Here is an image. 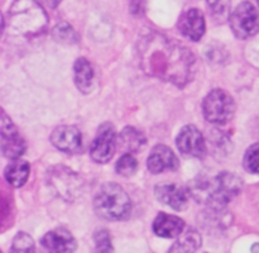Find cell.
Returning a JSON list of instances; mask_svg holds the SVG:
<instances>
[{
    "label": "cell",
    "instance_id": "1",
    "mask_svg": "<svg viewBox=\"0 0 259 253\" xmlns=\"http://www.w3.org/2000/svg\"><path fill=\"white\" fill-rule=\"evenodd\" d=\"M141 67L149 76L184 88L194 75L195 56L186 46L158 32L138 40Z\"/></svg>",
    "mask_w": 259,
    "mask_h": 253
},
{
    "label": "cell",
    "instance_id": "2",
    "mask_svg": "<svg viewBox=\"0 0 259 253\" xmlns=\"http://www.w3.org/2000/svg\"><path fill=\"white\" fill-rule=\"evenodd\" d=\"M242 189V179L238 175L224 171L212 176L199 175L190 184L189 192L200 204L207 205L214 210H222Z\"/></svg>",
    "mask_w": 259,
    "mask_h": 253
},
{
    "label": "cell",
    "instance_id": "3",
    "mask_svg": "<svg viewBox=\"0 0 259 253\" xmlns=\"http://www.w3.org/2000/svg\"><path fill=\"white\" fill-rule=\"evenodd\" d=\"M8 23L15 34L33 37L45 32L48 17L37 0H15L8 13Z\"/></svg>",
    "mask_w": 259,
    "mask_h": 253
},
{
    "label": "cell",
    "instance_id": "4",
    "mask_svg": "<svg viewBox=\"0 0 259 253\" xmlns=\"http://www.w3.org/2000/svg\"><path fill=\"white\" fill-rule=\"evenodd\" d=\"M94 209L103 219L121 220L125 219L131 213L132 202L120 185L106 182L94 197Z\"/></svg>",
    "mask_w": 259,
    "mask_h": 253
},
{
    "label": "cell",
    "instance_id": "5",
    "mask_svg": "<svg viewBox=\"0 0 259 253\" xmlns=\"http://www.w3.org/2000/svg\"><path fill=\"white\" fill-rule=\"evenodd\" d=\"M47 184L53 194L66 201H73L82 194V179L75 171L62 164H57L48 170Z\"/></svg>",
    "mask_w": 259,
    "mask_h": 253
},
{
    "label": "cell",
    "instance_id": "6",
    "mask_svg": "<svg viewBox=\"0 0 259 253\" xmlns=\"http://www.w3.org/2000/svg\"><path fill=\"white\" fill-rule=\"evenodd\" d=\"M202 113L209 123L223 125L230 121L235 113V101L222 89L210 91L202 101Z\"/></svg>",
    "mask_w": 259,
    "mask_h": 253
},
{
    "label": "cell",
    "instance_id": "7",
    "mask_svg": "<svg viewBox=\"0 0 259 253\" xmlns=\"http://www.w3.org/2000/svg\"><path fill=\"white\" fill-rule=\"evenodd\" d=\"M229 22L235 37L248 39L259 30V12L252 3L243 2L233 10Z\"/></svg>",
    "mask_w": 259,
    "mask_h": 253
},
{
    "label": "cell",
    "instance_id": "8",
    "mask_svg": "<svg viewBox=\"0 0 259 253\" xmlns=\"http://www.w3.org/2000/svg\"><path fill=\"white\" fill-rule=\"evenodd\" d=\"M0 120V146L3 156L9 159L20 158L27 149L24 138L20 136L18 128L14 125L12 119L5 114V111H2Z\"/></svg>",
    "mask_w": 259,
    "mask_h": 253
},
{
    "label": "cell",
    "instance_id": "9",
    "mask_svg": "<svg viewBox=\"0 0 259 253\" xmlns=\"http://www.w3.org/2000/svg\"><path fill=\"white\" fill-rule=\"evenodd\" d=\"M118 139H116L115 128L111 123H103L98 129L95 138L90 147V156L96 163H106L110 161L116 149Z\"/></svg>",
    "mask_w": 259,
    "mask_h": 253
},
{
    "label": "cell",
    "instance_id": "10",
    "mask_svg": "<svg viewBox=\"0 0 259 253\" xmlns=\"http://www.w3.org/2000/svg\"><path fill=\"white\" fill-rule=\"evenodd\" d=\"M176 144L182 156L190 158H201L207 151L204 136L195 125L184 126L177 136Z\"/></svg>",
    "mask_w": 259,
    "mask_h": 253
},
{
    "label": "cell",
    "instance_id": "11",
    "mask_svg": "<svg viewBox=\"0 0 259 253\" xmlns=\"http://www.w3.org/2000/svg\"><path fill=\"white\" fill-rule=\"evenodd\" d=\"M51 142L60 151L70 154L82 152V136L73 125H60L51 134Z\"/></svg>",
    "mask_w": 259,
    "mask_h": 253
},
{
    "label": "cell",
    "instance_id": "12",
    "mask_svg": "<svg viewBox=\"0 0 259 253\" xmlns=\"http://www.w3.org/2000/svg\"><path fill=\"white\" fill-rule=\"evenodd\" d=\"M40 243L47 253H75L77 248L75 237L66 228H56L46 233Z\"/></svg>",
    "mask_w": 259,
    "mask_h": 253
},
{
    "label": "cell",
    "instance_id": "13",
    "mask_svg": "<svg viewBox=\"0 0 259 253\" xmlns=\"http://www.w3.org/2000/svg\"><path fill=\"white\" fill-rule=\"evenodd\" d=\"M179 29L182 35L194 42H199L206 30V22L202 12L197 8H191L182 13L179 20Z\"/></svg>",
    "mask_w": 259,
    "mask_h": 253
},
{
    "label": "cell",
    "instance_id": "14",
    "mask_svg": "<svg viewBox=\"0 0 259 253\" xmlns=\"http://www.w3.org/2000/svg\"><path fill=\"white\" fill-rule=\"evenodd\" d=\"M179 166L180 161L175 152L164 144H157L156 147H153L147 159V167L149 172L154 175L162 174L166 170L176 171Z\"/></svg>",
    "mask_w": 259,
    "mask_h": 253
},
{
    "label": "cell",
    "instance_id": "15",
    "mask_svg": "<svg viewBox=\"0 0 259 253\" xmlns=\"http://www.w3.org/2000/svg\"><path fill=\"white\" fill-rule=\"evenodd\" d=\"M157 200L174 210L181 212L187 207L189 196L182 187L176 184H159L154 187Z\"/></svg>",
    "mask_w": 259,
    "mask_h": 253
},
{
    "label": "cell",
    "instance_id": "16",
    "mask_svg": "<svg viewBox=\"0 0 259 253\" xmlns=\"http://www.w3.org/2000/svg\"><path fill=\"white\" fill-rule=\"evenodd\" d=\"M185 222L180 217L159 213L153 222L154 234L162 238L179 237L184 232Z\"/></svg>",
    "mask_w": 259,
    "mask_h": 253
},
{
    "label": "cell",
    "instance_id": "17",
    "mask_svg": "<svg viewBox=\"0 0 259 253\" xmlns=\"http://www.w3.org/2000/svg\"><path fill=\"white\" fill-rule=\"evenodd\" d=\"M73 81L81 93L89 94L95 85V71L86 58L80 57L73 65Z\"/></svg>",
    "mask_w": 259,
    "mask_h": 253
},
{
    "label": "cell",
    "instance_id": "18",
    "mask_svg": "<svg viewBox=\"0 0 259 253\" xmlns=\"http://www.w3.org/2000/svg\"><path fill=\"white\" fill-rule=\"evenodd\" d=\"M201 235L194 228H189L179 235L168 253H196L201 245Z\"/></svg>",
    "mask_w": 259,
    "mask_h": 253
},
{
    "label": "cell",
    "instance_id": "19",
    "mask_svg": "<svg viewBox=\"0 0 259 253\" xmlns=\"http://www.w3.org/2000/svg\"><path fill=\"white\" fill-rule=\"evenodd\" d=\"M30 174V166L24 159H13L4 171L5 180L13 187H22Z\"/></svg>",
    "mask_w": 259,
    "mask_h": 253
},
{
    "label": "cell",
    "instance_id": "20",
    "mask_svg": "<svg viewBox=\"0 0 259 253\" xmlns=\"http://www.w3.org/2000/svg\"><path fill=\"white\" fill-rule=\"evenodd\" d=\"M147 143V139L141 131L134 126H126L119 136V146L125 151V153L139 152Z\"/></svg>",
    "mask_w": 259,
    "mask_h": 253
},
{
    "label": "cell",
    "instance_id": "21",
    "mask_svg": "<svg viewBox=\"0 0 259 253\" xmlns=\"http://www.w3.org/2000/svg\"><path fill=\"white\" fill-rule=\"evenodd\" d=\"M210 15L218 23H224L230 18V0H206Z\"/></svg>",
    "mask_w": 259,
    "mask_h": 253
},
{
    "label": "cell",
    "instance_id": "22",
    "mask_svg": "<svg viewBox=\"0 0 259 253\" xmlns=\"http://www.w3.org/2000/svg\"><path fill=\"white\" fill-rule=\"evenodd\" d=\"M9 253H35L34 240L28 233H17V235L13 238Z\"/></svg>",
    "mask_w": 259,
    "mask_h": 253
},
{
    "label": "cell",
    "instance_id": "23",
    "mask_svg": "<svg viewBox=\"0 0 259 253\" xmlns=\"http://www.w3.org/2000/svg\"><path fill=\"white\" fill-rule=\"evenodd\" d=\"M52 37L57 42L66 43V45H72V43L77 42L78 39L76 30L67 22L58 23L52 29Z\"/></svg>",
    "mask_w": 259,
    "mask_h": 253
},
{
    "label": "cell",
    "instance_id": "24",
    "mask_svg": "<svg viewBox=\"0 0 259 253\" xmlns=\"http://www.w3.org/2000/svg\"><path fill=\"white\" fill-rule=\"evenodd\" d=\"M137 168H138V162L132 153H124L118 159L115 166L116 172L124 177H129L136 174Z\"/></svg>",
    "mask_w": 259,
    "mask_h": 253
},
{
    "label": "cell",
    "instance_id": "25",
    "mask_svg": "<svg viewBox=\"0 0 259 253\" xmlns=\"http://www.w3.org/2000/svg\"><path fill=\"white\" fill-rule=\"evenodd\" d=\"M243 166L249 174L259 175V143L253 144L247 149L243 158Z\"/></svg>",
    "mask_w": 259,
    "mask_h": 253
},
{
    "label": "cell",
    "instance_id": "26",
    "mask_svg": "<svg viewBox=\"0 0 259 253\" xmlns=\"http://www.w3.org/2000/svg\"><path fill=\"white\" fill-rule=\"evenodd\" d=\"M94 240H95V253H115L111 244L110 234L104 228L96 230L94 234Z\"/></svg>",
    "mask_w": 259,
    "mask_h": 253
},
{
    "label": "cell",
    "instance_id": "27",
    "mask_svg": "<svg viewBox=\"0 0 259 253\" xmlns=\"http://www.w3.org/2000/svg\"><path fill=\"white\" fill-rule=\"evenodd\" d=\"M147 0H131V13L134 15H142L146 12Z\"/></svg>",
    "mask_w": 259,
    "mask_h": 253
},
{
    "label": "cell",
    "instance_id": "28",
    "mask_svg": "<svg viewBox=\"0 0 259 253\" xmlns=\"http://www.w3.org/2000/svg\"><path fill=\"white\" fill-rule=\"evenodd\" d=\"M39 3H42L46 7L51 8V9H55V8H57L62 3V0H39Z\"/></svg>",
    "mask_w": 259,
    "mask_h": 253
},
{
    "label": "cell",
    "instance_id": "29",
    "mask_svg": "<svg viewBox=\"0 0 259 253\" xmlns=\"http://www.w3.org/2000/svg\"><path fill=\"white\" fill-rule=\"evenodd\" d=\"M252 250H253V253H259V244H255L254 247L252 248Z\"/></svg>",
    "mask_w": 259,
    "mask_h": 253
},
{
    "label": "cell",
    "instance_id": "30",
    "mask_svg": "<svg viewBox=\"0 0 259 253\" xmlns=\"http://www.w3.org/2000/svg\"><path fill=\"white\" fill-rule=\"evenodd\" d=\"M255 2H257V4H258V7H259V0H255Z\"/></svg>",
    "mask_w": 259,
    "mask_h": 253
}]
</instances>
